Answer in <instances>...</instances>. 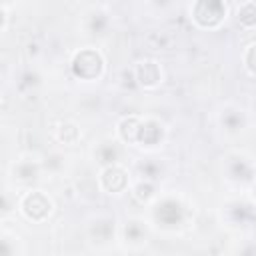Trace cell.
<instances>
[{"mask_svg":"<svg viewBox=\"0 0 256 256\" xmlns=\"http://www.w3.org/2000/svg\"><path fill=\"white\" fill-rule=\"evenodd\" d=\"M158 218H160V220H164L166 224L176 222V220L180 218V206H178V204H174V202H166V204L158 210Z\"/></svg>","mask_w":256,"mask_h":256,"instance_id":"6da1fadb","label":"cell"}]
</instances>
